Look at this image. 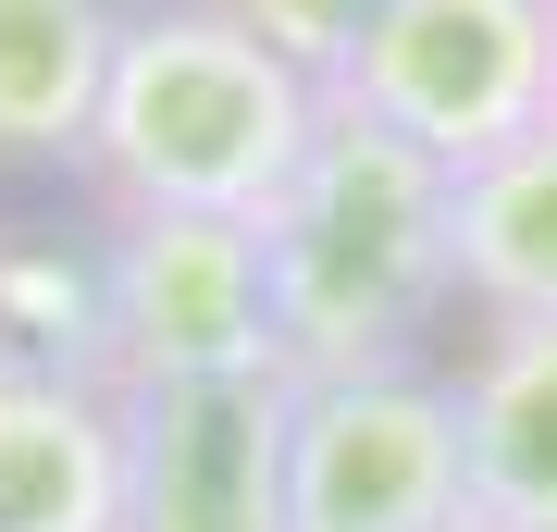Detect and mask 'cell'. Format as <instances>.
<instances>
[{
    "mask_svg": "<svg viewBox=\"0 0 557 532\" xmlns=\"http://www.w3.org/2000/svg\"><path fill=\"white\" fill-rule=\"evenodd\" d=\"M458 174L434 149H409L397 124L322 99V137L298 186L260 211V260H273V359L285 384L335 372H397L434 347L458 310V248H446Z\"/></svg>",
    "mask_w": 557,
    "mask_h": 532,
    "instance_id": "obj_1",
    "label": "cell"
},
{
    "mask_svg": "<svg viewBox=\"0 0 557 532\" xmlns=\"http://www.w3.org/2000/svg\"><path fill=\"white\" fill-rule=\"evenodd\" d=\"M322 137V87L236 25V0H149L124 13L75 174L100 211H223L260 223Z\"/></svg>",
    "mask_w": 557,
    "mask_h": 532,
    "instance_id": "obj_2",
    "label": "cell"
},
{
    "mask_svg": "<svg viewBox=\"0 0 557 532\" xmlns=\"http://www.w3.org/2000/svg\"><path fill=\"white\" fill-rule=\"evenodd\" d=\"M75 372H100L112 396L285 372L273 359V260H260V223L112 211L100 260H87V347H75Z\"/></svg>",
    "mask_w": 557,
    "mask_h": 532,
    "instance_id": "obj_3",
    "label": "cell"
},
{
    "mask_svg": "<svg viewBox=\"0 0 557 532\" xmlns=\"http://www.w3.org/2000/svg\"><path fill=\"white\" fill-rule=\"evenodd\" d=\"M347 112L397 124L446 174L557 112V0H384L335 75Z\"/></svg>",
    "mask_w": 557,
    "mask_h": 532,
    "instance_id": "obj_4",
    "label": "cell"
},
{
    "mask_svg": "<svg viewBox=\"0 0 557 532\" xmlns=\"http://www.w3.org/2000/svg\"><path fill=\"white\" fill-rule=\"evenodd\" d=\"M471 508L458 396L434 359L298 384L285 409V532H446Z\"/></svg>",
    "mask_w": 557,
    "mask_h": 532,
    "instance_id": "obj_5",
    "label": "cell"
},
{
    "mask_svg": "<svg viewBox=\"0 0 557 532\" xmlns=\"http://www.w3.org/2000/svg\"><path fill=\"white\" fill-rule=\"evenodd\" d=\"M124 409V532H285V372L137 384Z\"/></svg>",
    "mask_w": 557,
    "mask_h": 532,
    "instance_id": "obj_6",
    "label": "cell"
},
{
    "mask_svg": "<svg viewBox=\"0 0 557 532\" xmlns=\"http://www.w3.org/2000/svg\"><path fill=\"white\" fill-rule=\"evenodd\" d=\"M0 532H124V409L100 372L0 347Z\"/></svg>",
    "mask_w": 557,
    "mask_h": 532,
    "instance_id": "obj_7",
    "label": "cell"
},
{
    "mask_svg": "<svg viewBox=\"0 0 557 532\" xmlns=\"http://www.w3.org/2000/svg\"><path fill=\"white\" fill-rule=\"evenodd\" d=\"M446 396H458V458H471V520L557 532V322H483Z\"/></svg>",
    "mask_w": 557,
    "mask_h": 532,
    "instance_id": "obj_8",
    "label": "cell"
},
{
    "mask_svg": "<svg viewBox=\"0 0 557 532\" xmlns=\"http://www.w3.org/2000/svg\"><path fill=\"white\" fill-rule=\"evenodd\" d=\"M446 248H458V310L471 322H557V112L458 174Z\"/></svg>",
    "mask_w": 557,
    "mask_h": 532,
    "instance_id": "obj_9",
    "label": "cell"
},
{
    "mask_svg": "<svg viewBox=\"0 0 557 532\" xmlns=\"http://www.w3.org/2000/svg\"><path fill=\"white\" fill-rule=\"evenodd\" d=\"M124 13L112 0H0V161H75Z\"/></svg>",
    "mask_w": 557,
    "mask_h": 532,
    "instance_id": "obj_10",
    "label": "cell"
},
{
    "mask_svg": "<svg viewBox=\"0 0 557 532\" xmlns=\"http://www.w3.org/2000/svg\"><path fill=\"white\" fill-rule=\"evenodd\" d=\"M372 13H384V0H236V25H248V38L273 50V62H298V75H310L322 99H335L347 50L372 38Z\"/></svg>",
    "mask_w": 557,
    "mask_h": 532,
    "instance_id": "obj_11",
    "label": "cell"
},
{
    "mask_svg": "<svg viewBox=\"0 0 557 532\" xmlns=\"http://www.w3.org/2000/svg\"><path fill=\"white\" fill-rule=\"evenodd\" d=\"M446 532H496V520H471V508H458V520H446Z\"/></svg>",
    "mask_w": 557,
    "mask_h": 532,
    "instance_id": "obj_12",
    "label": "cell"
}]
</instances>
